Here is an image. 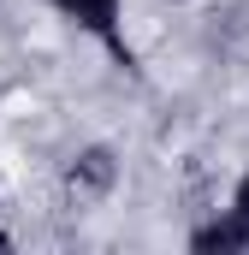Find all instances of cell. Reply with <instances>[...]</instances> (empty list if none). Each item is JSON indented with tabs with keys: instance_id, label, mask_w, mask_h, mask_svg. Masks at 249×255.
Returning <instances> with one entry per match:
<instances>
[{
	"instance_id": "1",
	"label": "cell",
	"mask_w": 249,
	"mask_h": 255,
	"mask_svg": "<svg viewBox=\"0 0 249 255\" xmlns=\"http://www.w3.org/2000/svg\"><path fill=\"white\" fill-rule=\"evenodd\" d=\"M48 6H60L77 30L101 36V42H107V48H113V54L130 65V48H124V36H119V0H48Z\"/></svg>"
},
{
	"instance_id": "2",
	"label": "cell",
	"mask_w": 249,
	"mask_h": 255,
	"mask_svg": "<svg viewBox=\"0 0 249 255\" xmlns=\"http://www.w3.org/2000/svg\"><path fill=\"white\" fill-rule=\"evenodd\" d=\"M190 244H196V250H244V244H249V226L232 214V220H220V226H202Z\"/></svg>"
},
{
	"instance_id": "3",
	"label": "cell",
	"mask_w": 249,
	"mask_h": 255,
	"mask_svg": "<svg viewBox=\"0 0 249 255\" xmlns=\"http://www.w3.org/2000/svg\"><path fill=\"white\" fill-rule=\"evenodd\" d=\"M71 178H89L95 190H101V184H113V160H107V148H89V154L71 166Z\"/></svg>"
},
{
	"instance_id": "4",
	"label": "cell",
	"mask_w": 249,
	"mask_h": 255,
	"mask_svg": "<svg viewBox=\"0 0 249 255\" xmlns=\"http://www.w3.org/2000/svg\"><path fill=\"white\" fill-rule=\"evenodd\" d=\"M232 214H238V220H244V226H249V178H244V184H238V202H232Z\"/></svg>"
},
{
	"instance_id": "5",
	"label": "cell",
	"mask_w": 249,
	"mask_h": 255,
	"mask_svg": "<svg viewBox=\"0 0 249 255\" xmlns=\"http://www.w3.org/2000/svg\"><path fill=\"white\" fill-rule=\"evenodd\" d=\"M0 250H6V232H0Z\"/></svg>"
}]
</instances>
